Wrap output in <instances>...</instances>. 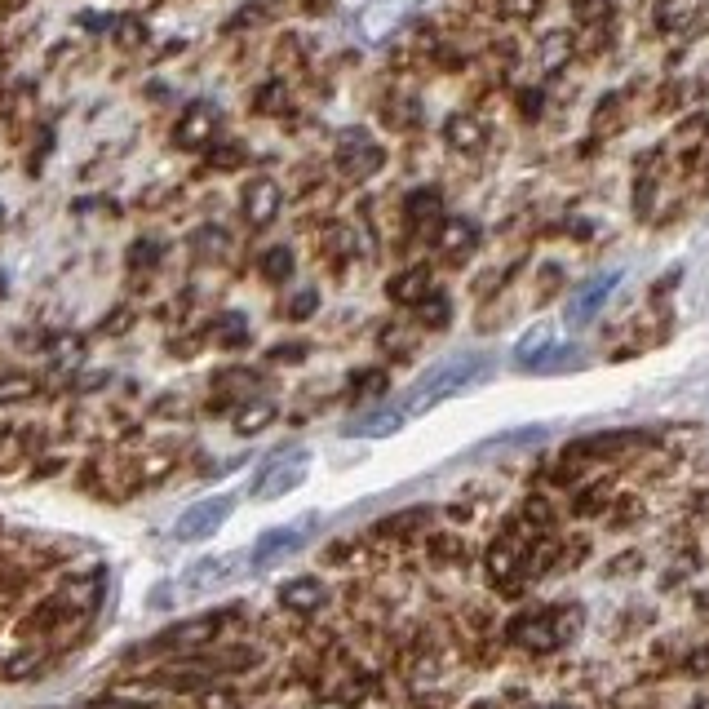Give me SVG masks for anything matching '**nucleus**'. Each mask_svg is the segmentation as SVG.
<instances>
[{
	"mask_svg": "<svg viewBox=\"0 0 709 709\" xmlns=\"http://www.w3.org/2000/svg\"><path fill=\"white\" fill-rule=\"evenodd\" d=\"M572 9H577V23H585V27L608 23V18H612V0H577Z\"/></svg>",
	"mask_w": 709,
	"mask_h": 709,
	"instance_id": "a878e982",
	"label": "nucleus"
},
{
	"mask_svg": "<svg viewBox=\"0 0 709 709\" xmlns=\"http://www.w3.org/2000/svg\"><path fill=\"white\" fill-rule=\"evenodd\" d=\"M258 266H262V275H266L271 284L289 280V275H293V249H266Z\"/></svg>",
	"mask_w": 709,
	"mask_h": 709,
	"instance_id": "5701e85b",
	"label": "nucleus"
},
{
	"mask_svg": "<svg viewBox=\"0 0 709 709\" xmlns=\"http://www.w3.org/2000/svg\"><path fill=\"white\" fill-rule=\"evenodd\" d=\"M213 333H218V342H222V346H244V342H249V324H244V315H240V311H226Z\"/></svg>",
	"mask_w": 709,
	"mask_h": 709,
	"instance_id": "b1692460",
	"label": "nucleus"
},
{
	"mask_svg": "<svg viewBox=\"0 0 709 709\" xmlns=\"http://www.w3.org/2000/svg\"><path fill=\"white\" fill-rule=\"evenodd\" d=\"M32 390H36L32 377H5V382H0V404H9V399H27Z\"/></svg>",
	"mask_w": 709,
	"mask_h": 709,
	"instance_id": "cd10ccee",
	"label": "nucleus"
},
{
	"mask_svg": "<svg viewBox=\"0 0 709 709\" xmlns=\"http://www.w3.org/2000/svg\"><path fill=\"white\" fill-rule=\"evenodd\" d=\"M240 577V554H213V559H200L191 563L187 572L178 577V590L187 594H209V590H222L226 581Z\"/></svg>",
	"mask_w": 709,
	"mask_h": 709,
	"instance_id": "0eeeda50",
	"label": "nucleus"
},
{
	"mask_svg": "<svg viewBox=\"0 0 709 709\" xmlns=\"http://www.w3.org/2000/svg\"><path fill=\"white\" fill-rule=\"evenodd\" d=\"M235 160H244V151L235 147V142H226V151H213V164H218V169H235Z\"/></svg>",
	"mask_w": 709,
	"mask_h": 709,
	"instance_id": "7c9ffc66",
	"label": "nucleus"
},
{
	"mask_svg": "<svg viewBox=\"0 0 709 709\" xmlns=\"http://www.w3.org/2000/svg\"><path fill=\"white\" fill-rule=\"evenodd\" d=\"M280 599H284V608H293V612H315L328 594H324V585L315 577H297V581H289L280 590Z\"/></svg>",
	"mask_w": 709,
	"mask_h": 709,
	"instance_id": "2eb2a0df",
	"label": "nucleus"
},
{
	"mask_svg": "<svg viewBox=\"0 0 709 709\" xmlns=\"http://www.w3.org/2000/svg\"><path fill=\"white\" fill-rule=\"evenodd\" d=\"M417 320L430 324V328H444V324L452 320V302H448L444 293H426V297L417 302Z\"/></svg>",
	"mask_w": 709,
	"mask_h": 709,
	"instance_id": "aec40b11",
	"label": "nucleus"
},
{
	"mask_svg": "<svg viewBox=\"0 0 709 709\" xmlns=\"http://www.w3.org/2000/svg\"><path fill=\"white\" fill-rule=\"evenodd\" d=\"M271 417H275V404L271 399H258V404H249L235 417V430H240V435H258L262 426H271Z\"/></svg>",
	"mask_w": 709,
	"mask_h": 709,
	"instance_id": "412c9836",
	"label": "nucleus"
},
{
	"mask_svg": "<svg viewBox=\"0 0 709 709\" xmlns=\"http://www.w3.org/2000/svg\"><path fill=\"white\" fill-rule=\"evenodd\" d=\"M568 364V342L559 337L554 324H532L515 346V368L523 373H550V368Z\"/></svg>",
	"mask_w": 709,
	"mask_h": 709,
	"instance_id": "7ed1b4c3",
	"label": "nucleus"
},
{
	"mask_svg": "<svg viewBox=\"0 0 709 709\" xmlns=\"http://www.w3.org/2000/svg\"><path fill=\"white\" fill-rule=\"evenodd\" d=\"M218 625H222V616H200V621H187V625H178V630H169L160 643L164 647H195V643L213 639V634H218Z\"/></svg>",
	"mask_w": 709,
	"mask_h": 709,
	"instance_id": "dca6fc26",
	"label": "nucleus"
},
{
	"mask_svg": "<svg viewBox=\"0 0 709 709\" xmlns=\"http://www.w3.org/2000/svg\"><path fill=\"white\" fill-rule=\"evenodd\" d=\"M89 709H129V705H120V701H98V705H89Z\"/></svg>",
	"mask_w": 709,
	"mask_h": 709,
	"instance_id": "72a5a7b5",
	"label": "nucleus"
},
{
	"mask_svg": "<svg viewBox=\"0 0 709 709\" xmlns=\"http://www.w3.org/2000/svg\"><path fill=\"white\" fill-rule=\"evenodd\" d=\"M492 359L488 355H452V359H439L435 368H426V373L417 377V386L404 395V404H399V413L404 417H421L430 413L435 404H444V399L461 395L466 386H475L479 377L488 373Z\"/></svg>",
	"mask_w": 709,
	"mask_h": 709,
	"instance_id": "f257e3e1",
	"label": "nucleus"
},
{
	"mask_svg": "<svg viewBox=\"0 0 709 709\" xmlns=\"http://www.w3.org/2000/svg\"><path fill=\"white\" fill-rule=\"evenodd\" d=\"M621 284V271H603L594 275V280H585L577 293L568 297V311H563V320H568V328H585L594 320V315L603 311V302H608V293Z\"/></svg>",
	"mask_w": 709,
	"mask_h": 709,
	"instance_id": "423d86ee",
	"label": "nucleus"
},
{
	"mask_svg": "<svg viewBox=\"0 0 709 709\" xmlns=\"http://www.w3.org/2000/svg\"><path fill=\"white\" fill-rule=\"evenodd\" d=\"M404 426V413L399 408H377V413H364L355 421H346V435L351 439H386Z\"/></svg>",
	"mask_w": 709,
	"mask_h": 709,
	"instance_id": "4468645a",
	"label": "nucleus"
},
{
	"mask_svg": "<svg viewBox=\"0 0 709 709\" xmlns=\"http://www.w3.org/2000/svg\"><path fill=\"white\" fill-rule=\"evenodd\" d=\"M404 14H408L404 0H373V5L359 9V36H364V40H386L399 23H404Z\"/></svg>",
	"mask_w": 709,
	"mask_h": 709,
	"instance_id": "9b49d317",
	"label": "nucleus"
},
{
	"mask_svg": "<svg viewBox=\"0 0 709 709\" xmlns=\"http://www.w3.org/2000/svg\"><path fill=\"white\" fill-rule=\"evenodd\" d=\"M701 709H709V705H701Z\"/></svg>",
	"mask_w": 709,
	"mask_h": 709,
	"instance_id": "e433bc0d",
	"label": "nucleus"
},
{
	"mask_svg": "<svg viewBox=\"0 0 709 709\" xmlns=\"http://www.w3.org/2000/svg\"><path fill=\"white\" fill-rule=\"evenodd\" d=\"M568 54H572V36L568 32H554L541 40V67L546 71H559L563 63H568Z\"/></svg>",
	"mask_w": 709,
	"mask_h": 709,
	"instance_id": "4be33fe9",
	"label": "nucleus"
},
{
	"mask_svg": "<svg viewBox=\"0 0 709 709\" xmlns=\"http://www.w3.org/2000/svg\"><path fill=\"white\" fill-rule=\"evenodd\" d=\"M204 709H235V696H209Z\"/></svg>",
	"mask_w": 709,
	"mask_h": 709,
	"instance_id": "473e14b6",
	"label": "nucleus"
},
{
	"mask_svg": "<svg viewBox=\"0 0 709 709\" xmlns=\"http://www.w3.org/2000/svg\"><path fill=\"white\" fill-rule=\"evenodd\" d=\"M306 5H311V9H324V5H333V0H306Z\"/></svg>",
	"mask_w": 709,
	"mask_h": 709,
	"instance_id": "f704fd0d",
	"label": "nucleus"
},
{
	"mask_svg": "<svg viewBox=\"0 0 709 709\" xmlns=\"http://www.w3.org/2000/svg\"><path fill=\"white\" fill-rule=\"evenodd\" d=\"M382 160H386L382 147H377L364 129L342 133V142H337V169H342L346 178H368V173L382 169Z\"/></svg>",
	"mask_w": 709,
	"mask_h": 709,
	"instance_id": "6e6552de",
	"label": "nucleus"
},
{
	"mask_svg": "<svg viewBox=\"0 0 709 709\" xmlns=\"http://www.w3.org/2000/svg\"><path fill=\"white\" fill-rule=\"evenodd\" d=\"M311 470V452L306 448H280L253 479V497L258 501H280L284 492H293Z\"/></svg>",
	"mask_w": 709,
	"mask_h": 709,
	"instance_id": "f03ea898",
	"label": "nucleus"
},
{
	"mask_svg": "<svg viewBox=\"0 0 709 709\" xmlns=\"http://www.w3.org/2000/svg\"><path fill=\"white\" fill-rule=\"evenodd\" d=\"M701 5H705V0H661V5H656V23L670 27V32H678V27L696 23Z\"/></svg>",
	"mask_w": 709,
	"mask_h": 709,
	"instance_id": "6ab92c4d",
	"label": "nucleus"
},
{
	"mask_svg": "<svg viewBox=\"0 0 709 709\" xmlns=\"http://www.w3.org/2000/svg\"><path fill=\"white\" fill-rule=\"evenodd\" d=\"M506 9L519 18H528V14H537V0H506Z\"/></svg>",
	"mask_w": 709,
	"mask_h": 709,
	"instance_id": "2f4dec72",
	"label": "nucleus"
},
{
	"mask_svg": "<svg viewBox=\"0 0 709 709\" xmlns=\"http://www.w3.org/2000/svg\"><path fill=\"white\" fill-rule=\"evenodd\" d=\"M289 107V98H284V85H266L258 94V111H284Z\"/></svg>",
	"mask_w": 709,
	"mask_h": 709,
	"instance_id": "c85d7f7f",
	"label": "nucleus"
},
{
	"mask_svg": "<svg viewBox=\"0 0 709 709\" xmlns=\"http://www.w3.org/2000/svg\"><path fill=\"white\" fill-rule=\"evenodd\" d=\"M235 515V497L222 492V497H204L195 506L182 510V519L173 523V537L178 541H209L213 532H222V523Z\"/></svg>",
	"mask_w": 709,
	"mask_h": 709,
	"instance_id": "20e7f679",
	"label": "nucleus"
},
{
	"mask_svg": "<svg viewBox=\"0 0 709 709\" xmlns=\"http://www.w3.org/2000/svg\"><path fill=\"white\" fill-rule=\"evenodd\" d=\"M404 213H408V226H413L421 240H435L439 226H444V200H439L435 187H421V191L408 195Z\"/></svg>",
	"mask_w": 709,
	"mask_h": 709,
	"instance_id": "9d476101",
	"label": "nucleus"
},
{
	"mask_svg": "<svg viewBox=\"0 0 709 709\" xmlns=\"http://www.w3.org/2000/svg\"><path fill=\"white\" fill-rule=\"evenodd\" d=\"M315 515H302L297 523H280V528H271V532H262L258 537V546L249 550V559H253V568H271V563H280L284 554H293V550H302L306 541H311V532H315Z\"/></svg>",
	"mask_w": 709,
	"mask_h": 709,
	"instance_id": "39448f33",
	"label": "nucleus"
},
{
	"mask_svg": "<svg viewBox=\"0 0 709 709\" xmlns=\"http://www.w3.org/2000/svg\"><path fill=\"white\" fill-rule=\"evenodd\" d=\"M218 102H209V98H195L187 111H182V120H178V147H187V151H200V147H209V138L218 133Z\"/></svg>",
	"mask_w": 709,
	"mask_h": 709,
	"instance_id": "1a4fd4ad",
	"label": "nucleus"
},
{
	"mask_svg": "<svg viewBox=\"0 0 709 709\" xmlns=\"http://www.w3.org/2000/svg\"><path fill=\"white\" fill-rule=\"evenodd\" d=\"M435 240H439V249H444L448 262H466L470 253H475L479 235H475V226H470L466 218H444V226H439Z\"/></svg>",
	"mask_w": 709,
	"mask_h": 709,
	"instance_id": "ddd939ff",
	"label": "nucleus"
},
{
	"mask_svg": "<svg viewBox=\"0 0 709 709\" xmlns=\"http://www.w3.org/2000/svg\"><path fill=\"white\" fill-rule=\"evenodd\" d=\"M160 244L156 240H138V244H133V249H129V271H151V266H156L160 262Z\"/></svg>",
	"mask_w": 709,
	"mask_h": 709,
	"instance_id": "393cba45",
	"label": "nucleus"
},
{
	"mask_svg": "<svg viewBox=\"0 0 709 709\" xmlns=\"http://www.w3.org/2000/svg\"><path fill=\"white\" fill-rule=\"evenodd\" d=\"M280 187H275L271 178H253L249 187H244V218L253 226H271L280 218Z\"/></svg>",
	"mask_w": 709,
	"mask_h": 709,
	"instance_id": "f8f14e48",
	"label": "nucleus"
},
{
	"mask_svg": "<svg viewBox=\"0 0 709 709\" xmlns=\"http://www.w3.org/2000/svg\"><path fill=\"white\" fill-rule=\"evenodd\" d=\"M395 302H404V306H417L421 297L430 293V271L426 266H413V271H404L399 280H390V289H386Z\"/></svg>",
	"mask_w": 709,
	"mask_h": 709,
	"instance_id": "f3484780",
	"label": "nucleus"
},
{
	"mask_svg": "<svg viewBox=\"0 0 709 709\" xmlns=\"http://www.w3.org/2000/svg\"><path fill=\"white\" fill-rule=\"evenodd\" d=\"M116 36L125 40V45H138V40H142V27H138V18H116Z\"/></svg>",
	"mask_w": 709,
	"mask_h": 709,
	"instance_id": "c756f323",
	"label": "nucleus"
},
{
	"mask_svg": "<svg viewBox=\"0 0 709 709\" xmlns=\"http://www.w3.org/2000/svg\"><path fill=\"white\" fill-rule=\"evenodd\" d=\"M315 709H346V705H315Z\"/></svg>",
	"mask_w": 709,
	"mask_h": 709,
	"instance_id": "c9c22d12",
	"label": "nucleus"
},
{
	"mask_svg": "<svg viewBox=\"0 0 709 709\" xmlns=\"http://www.w3.org/2000/svg\"><path fill=\"white\" fill-rule=\"evenodd\" d=\"M444 133H448V142L457 151H479L488 142V133H484V125H479L475 116H452Z\"/></svg>",
	"mask_w": 709,
	"mask_h": 709,
	"instance_id": "a211bd4d",
	"label": "nucleus"
},
{
	"mask_svg": "<svg viewBox=\"0 0 709 709\" xmlns=\"http://www.w3.org/2000/svg\"><path fill=\"white\" fill-rule=\"evenodd\" d=\"M315 306H320V293H315V289H302V293H297L293 302H289V320H311Z\"/></svg>",
	"mask_w": 709,
	"mask_h": 709,
	"instance_id": "bb28decb",
	"label": "nucleus"
}]
</instances>
